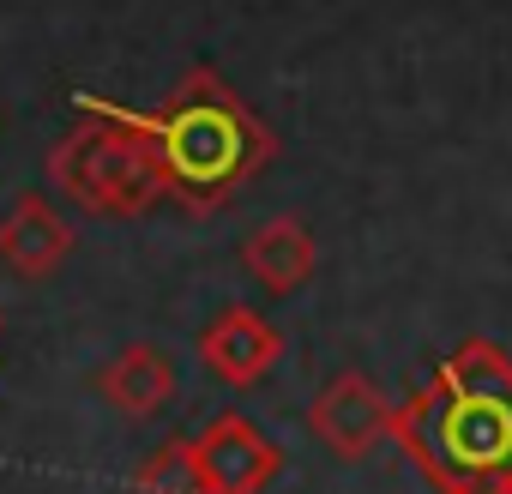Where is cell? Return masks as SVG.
Instances as JSON below:
<instances>
[{
    "instance_id": "obj_9",
    "label": "cell",
    "mask_w": 512,
    "mask_h": 494,
    "mask_svg": "<svg viewBox=\"0 0 512 494\" xmlns=\"http://www.w3.org/2000/svg\"><path fill=\"white\" fill-rule=\"evenodd\" d=\"M175 386H181V374H175L169 350H157V344H127L121 356H109V362L97 368L103 404L121 410V416H133V422L163 416V410L175 404Z\"/></svg>"
},
{
    "instance_id": "obj_10",
    "label": "cell",
    "mask_w": 512,
    "mask_h": 494,
    "mask_svg": "<svg viewBox=\"0 0 512 494\" xmlns=\"http://www.w3.org/2000/svg\"><path fill=\"white\" fill-rule=\"evenodd\" d=\"M133 494H199L187 434H181V440H163V446H157V452L133 470Z\"/></svg>"
},
{
    "instance_id": "obj_7",
    "label": "cell",
    "mask_w": 512,
    "mask_h": 494,
    "mask_svg": "<svg viewBox=\"0 0 512 494\" xmlns=\"http://www.w3.org/2000/svg\"><path fill=\"white\" fill-rule=\"evenodd\" d=\"M67 254H73V223L43 193H19L0 217V266L25 284H43L67 266Z\"/></svg>"
},
{
    "instance_id": "obj_6",
    "label": "cell",
    "mask_w": 512,
    "mask_h": 494,
    "mask_svg": "<svg viewBox=\"0 0 512 494\" xmlns=\"http://www.w3.org/2000/svg\"><path fill=\"white\" fill-rule=\"evenodd\" d=\"M199 362H205L211 380L247 392V386H260V380L284 362V332H278V320H266L260 308H241V302H235V308H223V314L205 320V332H199Z\"/></svg>"
},
{
    "instance_id": "obj_1",
    "label": "cell",
    "mask_w": 512,
    "mask_h": 494,
    "mask_svg": "<svg viewBox=\"0 0 512 494\" xmlns=\"http://www.w3.org/2000/svg\"><path fill=\"white\" fill-rule=\"evenodd\" d=\"M392 440L434 494H512V356L464 338L428 386L392 404Z\"/></svg>"
},
{
    "instance_id": "obj_5",
    "label": "cell",
    "mask_w": 512,
    "mask_h": 494,
    "mask_svg": "<svg viewBox=\"0 0 512 494\" xmlns=\"http://www.w3.org/2000/svg\"><path fill=\"white\" fill-rule=\"evenodd\" d=\"M308 428H314V440H320L332 458L362 464L380 440H392V404H386V392H380L362 368H344V374H332V380L314 392Z\"/></svg>"
},
{
    "instance_id": "obj_2",
    "label": "cell",
    "mask_w": 512,
    "mask_h": 494,
    "mask_svg": "<svg viewBox=\"0 0 512 494\" xmlns=\"http://www.w3.org/2000/svg\"><path fill=\"white\" fill-rule=\"evenodd\" d=\"M73 109H91V115H109V121L133 127L151 145V157H157V169L169 181V199L199 211V217L223 211L278 151L272 127L253 115L241 103V91L211 67H193L169 91L163 109H121V103H109L97 91H79Z\"/></svg>"
},
{
    "instance_id": "obj_3",
    "label": "cell",
    "mask_w": 512,
    "mask_h": 494,
    "mask_svg": "<svg viewBox=\"0 0 512 494\" xmlns=\"http://www.w3.org/2000/svg\"><path fill=\"white\" fill-rule=\"evenodd\" d=\"M85 121L67 127L49 151V181L91 217H145L151 205L169 199V181L151 157V145L109 121V115H91L79 109Z\"/></svg>"
},
{
    "instance_id": "obj_8",
    "label": "cell",
    "mask_w": 512,
    "mask_h": 494,
    "mask_svg": "<svg viewBox=\"0 0 512 494\" xmlns=\"http://www.w3.org/2000/svg\"><path fill=\"white\" fill-rule=\"evenodd\" d=\"M320 266V247H314V229L302 217H266L241 241V272L260 284L266 296H296Z\"/></svg>"
},
{
    "instance_id": "obj_4",
    "label": "cell",
    "mask_w": 512,
    "mask_h": 494,
    "mask_svg": "<svg viewBox=\"0 0 512 494\" xmlns=\"http://www.w3.org/2000/svg\"><path fill=\"white\" fill-rule=\"evenodd\" d=\"M187 446L199 494H266L284 476V446L241 410H217L199 434H187Z\"/></svg>"
}]
</instances>
